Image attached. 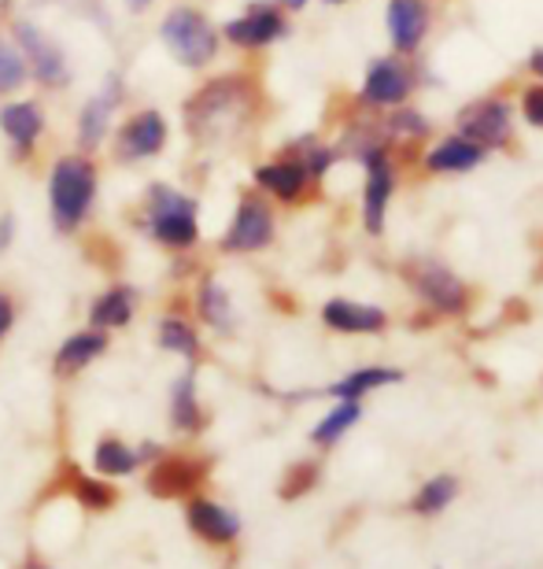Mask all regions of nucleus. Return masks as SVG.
I'll use <instances>...</instances> for the list:
<instances>
[{"label": "nucleus", "instance_id": "nucleus-32", "mask_svg": "<svg viewBox=\"0 0 543 569\" xmlns=\"http://www.w3.org/2000/svg\"><path fill=\"white\" fill-rule=\"evenodd\" d=\"M22 82H27V63H22V56L11 44L0 41V93H11Z\"/></svg>", "mask_w": 543, "mask_h": 569}, {"label": "nucleus", "instance_id": "nucleus-2", "mask_svg": "<svg viewBox=\"0 0 543 569\" xmlns=\"http://www.w3.org/2000/svg\"><path fill=\"white\" fill-rule=\"evenodd\" d=\"M93 192H97V170L89 159L82 156H63L56 163L52 178H49V208H52V222L60 226L63 233L78 230L86 222L89 208H93Z\"/></svg>", "mask_w": 543, "mask_h": 569}, {"label": "nucleus", "instance_id": "nucleus-24", "mask_svg": "<svg viewBox=\"0 0 543 569\" xmlns=\"http://www.w3.org/2000/svg\"><path fill=\"white\" fill-rule=\"evenodd\" d=\"M93 466H97V473H104V477H127L138 470L141 459L130 443H122L119 437H104L93 451Z\"/></svg>", "mask_w": 543, "mask_h": 569}, {"label": "nucleus", "instance_id": "nucleus-29", "mask_svg": "<svg viewBox=\"0 0 543 569\" xmlns=\"http://www.w3.org/2000/svg\"><path fill=\"white\" fill-rule=\"evenodd\" d=\"M71 492L78 499V507L82 510H93V515H104V510H111L119 503V492L115 485L100 481V477H86V473H74L71 481Z\"/></svg>", "mask_w": 543, "mask_h": 569}, {"label": "nucleus", "instance_id": "nucleus-1", "mask_svg": "<svg viewBox=\"0 0 543 569\" xmlns=\"http://www.w3.org/2000/svg\"><path fill=\"white\" fill-rule=\"evenodd\" d=\"M252 108H255L252 86L237 74H225L219 82L203 86L200 93L189 100L185 122L197 141H222L244 127Z\"/></svg>", "mask_w": 543, "mask_h": 569}, {"label": "nucleus", "instance_id": "nucleus-39", "mask_svg": "<svg viewBox=\"0 0 543 569\" xmlns=\"http://www.w3.org/2000/svg\"><path fill=\"white\" fill-rule=\"evenodd\" d=\"M133 8H144V4H152V0H130Z\"/></svg>", "mask_w": 543, "mask_h": 569}, {"label": "nucleus", "instance_id": "nucleus-25", "mask_svg": "<svg viewBox=\"0 0 543 569\" xmlns=\"http://www.w3.org/2000/svg\"><path fill=\"white\" fill-rule=\"evenodd\" d=\"M200 318L208 322L211 329H219V333H230L233 329V303H230V292L222 289L219 281L208 278L200 284Z\"/></svg>", "mask_w": 543, "mask_h": 569}, {"label": "nucleus", "instance_id": "nucleus-38", "mask_svg": "<svg viewBox=\"0 0 543 569\" xmlns=\"http://www.w3.org/2000/svg\"><path fill=\"white\" fill-rule=\"evenodd\" d=\"M22 569H49V566H44V562H38V559H33V562H27V566H22Z\"/></svg>", "mask_w": 543, "mask_h": 569}, {"label": "nucleus", "instance_id": "nucleus-22", "mask_svg": "<svg viewBox=\"0 0 543 569\" xmlns=\"http://www.w3.org/2000/svg\"><path fill=\"white\" fill-rule=\"evenodd\" d=\"M203 407L197 400V378H192V370L185 378H178L174 392H171V426L178 432H200L203 429Z\"/></svg>", "mask_w": 543, "mask_h": 569}, {"label": "nucleus", "instance_id": "nucleus-8", "mask_svg": "<svg viewBox=\"0 0 543 569\" xmlns=\"http://www.w3.org/2000/svg\"><path fill=\"white\" fill-rule=\"evenodd\" d=\"M362 163H366V192H362V222H366L370 233L384 230V211H389V197L395 189V174L392 163L384 156L381 144H370L362 152Z\"/></svg>", "mask_w": 543, "mask_h": 569}, {"label": "nucleus", "instance_id": "nucleus-37", "mask_svg": "<svg viewBox=\"0 0 543 569\" xmlns=\"http://www.w3.org/2000/svg\"><path fill=\"white\" fill-rule=\"evenodd\" d=\"M11 241V219H0V244Z\"/></svg>", "mask_w": 543, "mask_h": 569}, {"label": "nucleus", "instance_id": "nucleus-34", "mask_svg": "<svg viewBox=\"0 0 543 569\" xmlns=\"http://www.w3.org/2000/svg\"><path fill=\"white\" fill-rule=\"evenodd\" d=\"M522 111H525V119L533 122V127H540V130H543V86L525 89V97H522Z\"/></svg>", "mask_w": 543, "mask_h": 569}, {"label": "nucleus", "instance_id": "nucleus-31", "mask_svg": "<svg viewBox=\"0 0 543 569\" xmlns=\"http://www.w3.org/2000/svg\"><path fill=\"white\" fill-rule=\"evenodd\" d=\"M319 462H296L292 470L281 477V488H278V496L281 499H300V496H308L314 485H319Z\"/></svg>", "mask_w": 543, "mask_h": 569}, {"label": "nucleus", "instance_id": "nucleus-3", "mask_svg": "<svg viewBox=\"0 0 543 569\" xmlns=\"http://www.w3.org/2000/svg\"><path fill=\"white\" fill-rule=\"evenodd\" d=\"M163 44L171 49V56L181 67H208L219 52V33L200 11L192 8H174L171 16L163 19Z\"/></svg>", "mask_w": 543, "mask_h": 569}, {"label": "nucleus", "instance_id": "nucleus-10", "mask_svg": "<svg viewBox=\"0 0 543 569\" xmlns=\"http://www.w3.org/2000/svg\"><path fill=\"white\" fill-rule=\"evenodd\" d=\"M185 521L203 543H211V548H230V543L241 537V515H233L230 507L214 503L208 496H189Z\"/></svg>", "mask_w": 543, "mask_h": 569}, {"label": "nucleus", "instance_id": "nucleus-21", "mask_svg": "<svg viewBox=\"0 0 543 569\" xmlns=\"http://www.w3.org/2000/svg\"><path fill=\"white\" fill-rule=\"evenodd\" d=\"M115 100H119V89L108 86L104 93L93 97L86 104L82 119H78V141H82L86 148H97L100 141H104L108 122H111V111H115Z\"/></svg>", "mask_w": 543, "mask_h": 569}, {"label": "nucleus", "instance_id": "nucleus-9", "mask_svg": "<svg viewBox=\"0 0 543 569\" xmlns=\"http://www.w3.org/2000/svg\"><path fill=\"white\" fill-rule=\"evenodd\" d=\"M270 237H274V214L263 200L244 197L222 237V248L225 252H259V248L270 244Z\"/></svg>", "mask_w": 543, "mask_h": 569}, {"label": "nucleus", "instance_id": "nucleus-16", "mask_svg": "<svg viewBox=\"0 0 543 569\" xmlns=\"http://www.w3.org/2000/svg\"><path fill=\"white\" fill-rule=\"evenodd\" d=\"M322 322L336 329V333H378L384 329V311L381 307H366V303H352V300H330L322 307Z\"/></svg>", "mask_w": 543, "mask_h": 569}, {"label": "nucleus", "instance_id": "nucleus-17", "mask_svg": "<svg viewBox=\"0 0 543 569\" xmlns=\"http://www.w3.org/2000/svg\"><path fill=\"white\" fill-rule=\"evenodd\" d=\"M308 167H303V159H278V163H263L255 170V181L259 189H267L270 197L278 200H300L303 189H308Z\"/></svg>", "mask_w": 543, "mask_h": 569}, {"label": "nucleus", "instance_id": "nucleus-20", "mask_svg": "<svg viewBox=\"0 0 543 569\" xmlns=\"http://www.w3.org/2000/svg\"><path fill=\"white\" fill-rule=\"evenodd\" d=\"M481 159H484V148L481 144H473L466 141L459 133V138H448V141H440L433 152L425 156V167L429 170H436V174H459V170H473V167H481Z\"/></svg>", "mask_w": 543, "mask_h": 569}, {"label": "nucleus", "instance_id": "nucleus-12", "mask_svg": "<svg viewBox=\"0 0 543 569\" xmlns=\"http://www.w3.org/2000/svg\"><path fill=\"white\" fill-rule=\"evenodd\" d=\"M19 33V44H22V52H27V60L33 67V74H38V82L41 86H67V60H63V49L56 44L49 33L38 30V27H22L16 30Z\"/></svg>", "mask_w": 543, "mask_h": 569}, {"label": "nucleus", "instance_id": "nucleus-40", "mask_svg": "<svg viewBox=\"0 0 543 569\" xmlns=\"http://www.w3.org/2000/svg\"><path fill=\"white\" fill-rule=\"evenodd\" d=\"M303 4H308V0H289V8H303Z\"/></svg>", "mask_w": 543, "mask_h": 569}, {"label": "nucleus", "instance_id": "nucleus-23", "mask_svg": "<svg viewBox=\"0 0 543 569\" xmlns=\"http://www.w3.org/2000/svg\"><path fill=\"white\" fill-rule=\"evenodd\" d=\"M395 381H403V373L400 370H392V367H362V370H352L348 378H341L330 389V396H336V400H362L366 392L373 389H381V385H395Z\"/></svg>", "mask_w": 543, "mask_h": 569}, {"label": "nucleus", "instance_id": "nucleus-7", "mask_svg": "<svg viewBox=\"0 0 543 569\" xmlns=\"http://www.w3.org/2000/svg\"><path fill=\"white\" fill-rule=\"evenodd\" d=\"M211 462L208 459H192V455H163L149 473V492L160 499H181L192 496L208 477Z\"/></svg>", "mask_w": 543, "mask_h": 569}, {"label": "nucleus", "instance_id": "nucleus-6", "mask_svg": "<svg viewBox=\"0 0 543 569\" xmlns=\"http://www.w3.org/2000/svg\"><path fill=\"white\" fill-rule=\"evenodd\" d=\"M514 116L506 100H477L459 111V133L481 148H500L511 141Z\"/></svg>", "mask_w": 543, "mask_h": 569}, {"label": "nucleus", "instance_id": "nucleus-19", "mask_svg": "<svg viewBox=\"0 0 543 569\" xmlns=\"http://www.w3.org/2000/svg\"><path fill=\"white\" fill-rule=\"evenodd\" d=\"M41 127H44L41 108H38V104H30V100H19V104L0 108V130L8 133L11 144H16L19 152H27V148L38 144Z\"/></svg>", "mask_w": 543, "mask_h": 569}, {"label": "nucleus", "instance_id": "nucleus-30", "mask_svg": "<svg viewBox=\"0 0 543 569\" xmlns=\"http://www.w3.org/2000/svg\"><path fill=\"white\" fill-rule=\"evenodd\" d=\"M160 345L174 356H185V359H197L200 356V337L185 318H163L160 326Z\"/></svg>", "mask_w": 543, "mask_h": 569}, {"label": "nucleus", "instance_id": "nucleus-36", "mask_svg": "<svg viewBox=\"0 0 543 569\" xmlns=\"http://www.w3.org/2000/svg\"><path fill=\"white\" fill-rule=\"evenodd\" d=\"M529 67H533V74H540V78H543V49H536V52H533V60H529Z\"/></svg>", "mask_w": 543, "mask_h": 569}, {"label": "nucleus", "instance_id": "nucleus-5", "mask_svg": "<svg viewBox=\"0 0 543 569\" xmlns=\"http://www.w3.org/2000/svg\"><path fill=\"white\" fill-rule=\"evenodd\" d=\"M403 274L433 311H440V315L466 311V284L451 274L444 263H436V259H414V263H406Z\"/></svg>", "mask_w": 543, "mask_h": 569}, {"label": "nucleus", "instance_id": "nucleus-15", "mask_svg": "<svg viewBox=\"0 0 543 569\" xmlns=\"http://www.w3.org/2000/svg\"><path fill=\"white\" fill-rule=\"evenodd\" d=\"M429 30L425 0H389V33L400 52H414Z\"/></svg>", "mask_w": 543, "mask_h": 569}, {"label": "nucleus", "instance_id": "nucleus-27", "mask_svg": "<svg viewBox=\"0 0 543 569\" xmlns=\"http://www.w3.org/2000/svg\"><path fill=\"white\" fill-rule=\"evenodd\" d=\"M455 496H459V481L451 473H440V477H433V481L422 485V492L411 499V510H414V515H422V518H433L444 507L455 503Z\"/></svg>", "mask_w": 543, "mask_h": 569}, {"label": "nucleus", "instance_id": "nucleus-33", "mask_svg": "<svg viewBox=\"0 0 543 569\" xmlns=\"http://www.w3.org/2000/svg\"><path fill=\"white\" fill-rule=\"evenodd\" d=\"M429 133V122L418 116L414 108H400L395 116L389 119V138H395V141H418V138H425Z\"/></svg>", "mask_w": 543, "mask_h": 569}, {"label": "nucleus", "instance_id": "nucleus-26", "mask_svg": "<svg viewBox=\"0 0 543 569\" xmlns=\"http://www.w3.org/2000/svg\"><path fill=\"white\" fill-rule=\"evenodd\" d=\"M89 318H93V329H119V326H127L130 318H133V292L130 289H108L93 303Z\"/></svg>", "mask_w": 543, "mask_h": 569}, {"label": "nucleus", "instance_id": "nucleus-41", "mask_svg": "<svg viewBox=\"0 0 543 569\" xmlns=\"http://www.w3.org/2000/svg\"><path fill=\"white\" fill-rule=\"evenodd\" d=\"M330 4H344V0H330Z\"/></svg>", "mask_w": 543, "mask_h": 569}, {"label": "nucleus", "instance_id": "nucleus-13", "mask_svg": "<svg viewBox=\"0 0 543 569\" xmlns=\"http://www.w3.org/2000/svg\"><path fill=\"white\" fill-rule=\"evenodd\" d=\"M281 33H285V19L270 4H259L248 11V16H237L233 22H225V38H230L237 49H263V44L278 41Z\"/></svg>", "mask_w": 543, "mask_h": 569}, {"label": "nucleus", "instance_id": "nucleus-35", "mask_svg": "<svg viewBox=\"0 0 543 569\" xmlns=\"http://www.w3.org/2000/svg\"><path fill=\"white\" fill-rule=\"evenodd\" d=\"M11 322H16V307H11V300H8V296L0 292V337L8 333V329H11Z\"/></svg>", "mask_w": 543, "mask_h": 569}, {"label": "nucleus", "instance_id": "nucleus-14", "mask_svg": "<svg viewBox=\"0 0 543 569\" xmlns=\"http://www.w3.org/2000/svg\"><path fill=\"white\" fill-rule=\"evenodd\" d=\"M406 93H411V71L395 60H373L366 71V82H362V100L366 104H403Z\"/></svg>", "mask_w": 543, "mask_h": 569}, {"label": "nucleus", "instance_id": "nucleus-28", "mask_svg": "<svg viewBox=\"0 0 543 569\" xmlns=\"http://www.w3.org/2000/svg\"><path fill=\"white\" fill-rule=\"evenodd\" d=\"M359 415H362V411H359V403H355V400H341L330 415L322 418L319 426L311 429V440L319 443V448H333V443L341 440L344 432L359 422Z\"/></svg>", "mask_w": 543, "mask_h": 569}, {"label": "nucleus", "instance_id": "nucleus-11", "mask_svg": "<svg viewBox=\"0 0 543 569\" xmlns=\"http://www.w3.org/2000/svg\"><path fill=\"white\" fill-rule=\"evenodd\" d=\"M167 144V122L160 111H138L127 127L119 133V144L115 152L119 159H130V163H138V159H152L160 156Z\"/></svg>", "mask_w": 543, "mask_h": 569}, {"label": "nucleus", "instance_id": "nucleus-4", "mask_svg": "<svg viewBox=\"0 0 543 569\" xmlns=\"http://www.w3.org/2000/svg\"><path fill=\"white\" fill-rule=\"evenodd\" d=\"M149 222L155 241L167 248H192L197 244V203L174 189L155 186L149 192Z\"/></svg>", "mask_w": 543, "mask_h": 569}, {"label": "nucleus", "instance_id": "nucleus-18", "mask_svg": "<svg viewBox=\"0 0 543 569\" xmlns=\"http://www.w3.org/2000/svg\"><path fill=\"white\" fill-rule=\"evenodd\" d=\"M108 351V337L104 329H82V333L67 337L63 348L56 351V373H63V378H71V373L86 370L89 362L100 359Z\"/></svg>", "mask_w": 543, "mask_h": 569}]
</instances>
